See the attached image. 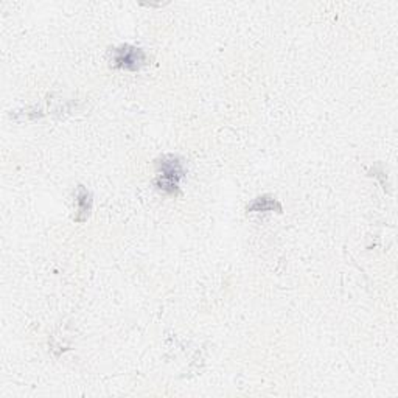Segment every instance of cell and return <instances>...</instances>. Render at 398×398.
<instances>
[{
	"label": "cell",
	"instance_id": "obj_1",
	"mask_svg": "<svg viewBox=\"0 0 398 398\" xmlns=\"http://www.w3.org/2000/svg\"><path fill=\"white\" fill-rule=\"evenodd\" d=\"M157 165V177H156V187L161 191L171 196L179 195V182L185 176L184 162L181 157L168 154L161 157L156 162Z\"/></svg>",
	"mask_w": 398,
	"mask_h": 398
},
{
	"label": "cell",
	"instance_id": "obj_3",
	"mask_svg": "<svg viewBox=\"0 0 398 398\" xmlns=\"http://www.w3.org/2000/svg\"><path fill=\"white\" fill-rule=\"evenodd\" d=\"M92 210V195L83 185H80L77 190V216L75 221L84 223L86 219L91 215Z\"/></svg>",
	"mask_w": 398,
	"mask_h": 398
},
{
	"label": "cell",
	"instance_id": "obj_4",
	"mask_svg": "<svg viewBox=\"0 0 398 398\" xmlns=\"http://www.w3.org/2000/svg\"><path fill=\"white\" fill-rule=\"evenodd\" d=\"M248 212H282V205L277 201L276 198L271 196H260L248 205Z\"/></svg>",
	"mask_w": 398,
	"mask_h": 398
},
{
	"label": "cell",
	"instance_id": "obj_2",
	"mask_svg": "<svg viewBox=\"0 0 398 398\" xmlns=\"http://www.w3.org/2000/svg\"><path fill=\"white\" fill-rule=\"evenodd\" d=\"M147 53L133 45L117 47L112 52V66L128 72H139L147 64Z\"/></svg>",
	"mask_w": 398,
	"mask_h": 398
}]
</instances>
